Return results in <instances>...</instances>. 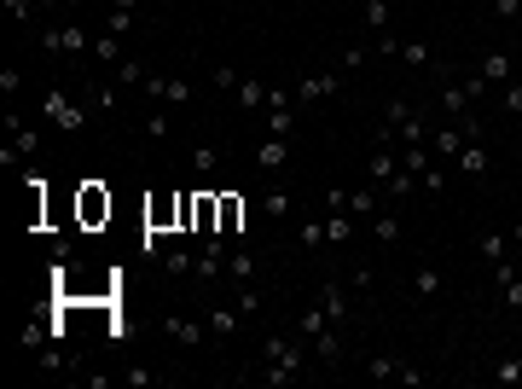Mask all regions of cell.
Here are the masks:
<instances>
[{
	"label": "cell",
	"instance_id": "21",
	"mask_svg": "<svg viewBox=\"0 0 522 389\" xmlns=\"http://www.w3.org/2000/svg\"><path fill=\"white\" fill-rule=\"evenodd\" d=\"M6 134H12V145H18L23 157H41V134H35L30 123H23L18 111H6Z\"/></svg>",
	"mask_w": 522,
	"mask_h": 389
},
{
	"label": "cell",
	"instance_id": "15",
	"mask_svg": "<svg viewBox=\"0 0 522 389\" xmlns=\"http://www.w3.org/2000/svg\"><path fill=\"white\" fill-rule=\"evenodd\" d=\"M227 279H232V285H256V279H261V256H256V250H227Z\"/></svg>",
	"mask_w": 522,
	"mask_h": 389
},
{
	"label": "cell",
	"instance_id": "50",
	"mask_svg": "<svg viewBox=\"0 0 522 389\" xmlns=\"http://www.w3.org/2000/svg\"><path fill=\"white\" fill-rule=\"evenodd\" d=\"M418 186H430V198H435V192H441V186H447V175H441V169H435V163H430V169H424V180H418Z\"/></svg>",
	"mask_w": 522,
	"mask_h": 389
},
{
	"label": "cell",
	"instance_id": "46",
	"mask_svg": "<svg viewBox=\"0 0 522 389\" xmlns=\"http://www.w3.org/2000/svg\"><path fill=\"white\" fill-rule=\"evenodd\" d=\"M267 111H296V93L291 88H267Z\"/></svg>",
	"mask_w": 522,
	"mask_h": 389
},
{
	"label": "cell",
	"instance_id": "20",
	"mask_svg": "<svg viewBox=\"0 0 522 389\" xmlns=\"http://www.w3.org/2000/svg\"><path fill=\"white\" fill-rule=\"evenodd\" d=\"M458 169H465L470 180H488V175H493V157H488V145H482V140H470L465 151H458Z\"/></svg>",
	"mask_w": 522,
	"mask_h": 389
},
{
	"label": "cell",
	"instance_id": "37",
	"mask_svg": "<svg viewBox=\"0 0 522 389\" xmlns=\"http://www.w3.org/2000/svg\"><path fill=\"white\" fill-rule=\"evenodd\" d=\"M296 245H302V250H331L326 245V221H302V227H296Z\"/></svg>",
	"mask_w": 522,
	"mask_h": 389
},
{
	"label": "cell",
	"instance_id": "31",
	"mask_svg": "<svg viewBox=\"0 0 522 389\" xmlns=\"http://www.w3.org/2000/svg\"><path fill=\"white\" fill-rule=\"evenodd\" d=\"M371 233H378V245H401V215L378 210V215H371Z\"/></svg>",
	"mask_w": 522,
	"mask_h": 389
},
{
	"label": "cell",
	"instance_id": "5",
	"mask_svg": "<svg viewBox=\"0 0 522 389\" xmlns=\"http://www.w3.org/2000/svg\"><path fill=\"white\" fill-rule=\"evenodd\" d=\"M319 308L331 314V325H354V290H348L343 279H326V285H319Z\"/></svg>",
	"mask_w": 522,
	"mask_h": 389
},
{
	"label": "cell",
	"instance_id": "4",
	"mask_svg": "<svg viewBox=\"0 0 522 389\" xmlns=\"http://www.w3.org/2000/svg\"><path fill=\"white\" fill-rule=\"evenodd\" d=\"M41 47L47 53H82V47H93V30H82V23H53V30H41Z\"/></svg>",
	"mask_w": 522,
	"mask_h": 389
},
{
	"label": "cell",
	"instance_id": "38",
	"mask_svg": "<svg viewBox=\"0 0 522 389\" xmlns=\"http://www.w3.org/2000/svg\"><path fill=\"white\" fill-rule=\"evenodd\" d=\"M134 23H140V12H122V6H105V30H110V35H134Z\"/></svg>",
	"mask_w": 522,
	"mask_h": 389
},
{
	"label": "cell",
	"instance_id": "14",
	"mask_svg": "<svg viewBox=\"0 0 522 389\" xmlns=\"http://www.w3.org/2000/svg\"><path fill=\"white\" fill-rule=\"evenodd\" d=\"M354 233H360V221L348 210H326V245L331 250H348V245H354Z\"/></svg>",
	"mask_w": 522,
	"mask_h": 389
},
{
	"label": "cell",
	"instance_id": "39",
	"mask_svg": "<svg viewBox=\"0 0 522 389\" xmlns=\"http://www.w3.org/2000/svg\"><path fill=\"white\" fill-rule=\"evenodd\" d=\"M261 308H267V297H261L256 285H239V314H244V320H256Z\"/></svg>",
	"mask_w": 522,
	"mask_h": 389
},
{
	"label": "cell",
	"instance_id": "25",
	"mask_svg": "<svg viewBox=\"0 0 522 389\" xmlns=\"http://www.w3.org/2000/svg\"><path fill=\"white\" fill-rule=\"evenodd\" d=\"M488 384H500V389L522 384V355H500V360L488 367Z\"/></svg>",
	"mask_w": 522,
	"mask_h": 389
},
{
	"label": "cell",
	"instance_id": "47",
	"mask_svg": "<svg viewBox=\"0 0 522 389\" xmlns=\"http://www.w3.org/2000/svg\"><path fill=\"white\" fill-rule=\"evenodd\" d=\"M0 6H6V18H18V23L35 18V0H0Z\"/></svg>",
	"mask_w": 522,
	"mask_h": 389
},
{
	"label": "cell",
	"instance_id": "7",
	"mask_svg": "<svg viewBox=\"0 0 522 389\" xmlns=\"http://www.w3.org/2000/svg\"><path fill=\"white\" fill-rule=\"evenodd\" d=\"M435 105H441L447 123H453V117H465V111H476V88H470V76H465V82H447V76H441V93H435Z\"/></svg>",
	"mask_w": 522,
	"mask_h": 389
},
{
	"label": "cell",
	"instance_id": "13",
	"mask_svg": "<svg viewBox=\"0 0 522 389\" xmlns=\"http://www.w3.org/2000/svg\"><path fill=\"white\" fill-rule=\"evenodd\" d=\"M284 163H291V140H284V134H267V140L256 145V169H261V175L273 180V175H279Z\"/></svg>",
	"mask_w": 522,
	"mask_h": 389
},
{
	"label": "cell",
	"instance_id": "40",
	"mask_svg": "<svg viewBox=\"0 0 522 389\" xmlns=\"http://www.w3.org/2000/svg\"><path fill=\"white\" fill-rule=\"evenodd\" d=\"M192 267H197V256H186V250H163V273L180 279V273H192Z\"/></svg>",
	"mask_w": 522,
	"mask_h": 389
},
{
	"label": "cell",
	"instance_id": "11",
	"mask_svg": "<svg viewBox=\"0 0 522 389\" xmlns=\"http://www.w3.org/2000/svg\"><path fill=\"white\" fill-rule=\"evenodd\" d=\"M366 372L371 378H395V384H424V372H418L413 360H401V355H371Z\"/></svg>",
	"mask_w": 522,
	"mask_h": 389
},
{
	"label": "cell",
	"instance_id": "8",
	"mask_svg": "<svg viewBox=\"0 0 522 389\" xmlns=\"http://www.w3.org/2000/svg\"><path fill=\"white\" fill-rule=\"evenodd\" d=\"M343 210L371 227V215L383 210V186H371V180H366V186H343Z\"/></svg>",
	"mask_w": 522,
	"mask_h": 389
},
{
	"label": "cell",
	"instance_id": "12",
	"mask_svg": "<svg viewBox=\"0 0 522 389\" xmlns=\"http://www.w3.org/2000/svg\"><path fill=\"white\" fill-rule=\"evenodd\" d=\"M395 175H401V151H395V145H371V157H366V180H371V186H389Z\"/></svg>",
	"mask_w": 522,
	"mask_h": 389
},
{
	"label": "cell",
	"instance_id": "33",
	"mask_svg": "<svg viewBox=\"0 0 522 389\" xmlns=\"http://www.w3.org/2000/svg\"><path fill=\"white\" fill-rule=\"evenodd\" d=\"M232 93H239V105H244V111H267V88H261V82H250V76H244Z\"/></svg>",
	"mask_w": 522,
	"mask_h": 389
},
{
	"label": "cell",
	"instance_id": "48",
	"mask_svg": "<svg viewBox=\"0 0 522 389\" xmlns=\"http://www.w3.org/2000/svg\"><path fill=\"white\" fill-rule=\"evenodd\" d=\"M209 82H215V88H239V70H232V65H215V70H209Z\"/></svg>",
	"mask_w": 522,
	"mask_h": 389
},
{
	"label": "cell",
	"instance_id": "3",
	"mask_svg": "<svg viewBox=\"0 0 522 389\" xmlns=\"http://www.w3.org/2000/svg\"><path fill=\"white\" fill-rule=\"evenodd\" d=\"M145 93H152V105H169V111H180V105H192L197 99V88L186 76H145Z\"/></svg>",
	"mask_w": 522,
	"mask_h": 389
},
{
	"label": "cell",
	"instance_id": "24",
	"mask_svg": "<svg viewBox=\"0 0 522 389\" xmlns=\"http://www.w3.org/2000/svg\"><path fill=\"white\" fill-rule=\"evenodd\" d=\"M326 325H331V314H326V308H319V302H314V308H302V314H296V325H291V332H296V337H308V343H314V337L326 332Z\"/></svg>",
	"mask_w": 522,
	"mask_h": 389
},
{
	"label": "cell",
	"instance_id": "49",
	"mask_svg": "<svg viewBox=\"0 0 522 389\" xmlns=\"http://www.w3.org/2000/svg\"><path fill=\"white\" fill-rule=\"evenodd\" d=\"M493 18H500V23H517L522 18V0H493Z\"/></svg>",
	"mask_w": 522,
	"mask_h": 389
},
{
	"label": "cell",
	"instance_id": "32",
	"mask_svg": "<svg viewBox=\"0 0 522 389\" xmlns=\"http://www.w3.org/2000/svg\"><path fill=\"white\" fill-rule=\"evenodd\" d=\"M145 76H152V70H145L140 58H134V53H128V58H122V65H117V88H145Z\"/></svg>",
	"mask_w": 522,
	"mask_h": 389
},
{
	"label": "cell",
	"instance_id": "1",
	"mask_svg": "<svg viewBox=\"0 0 522 389\" xmlns=\"http://www.w3.org/2000/svg\"><path fill=\"white\" fill-rule=\"evenodd\" d=\"M308 367H314V343H308V337H296V332H273L267 343H261V372H256V384L284 389V384L308 378Z\"/></svg>",
	"mask_w": 522,
	"mask_h": 389
},
{
	"label": "cell",
	"instance_id": "42",
	"mask_svg": "<svg viewBox=\"0 0 522 389\" xmlns=\"http://www.w3.org/2000/svg\"><path fill=\"white\" fill-rule=\"evenodd\" d=\"M122 384H128V389H152L157 372H152V367H122Z\"/></svg>",
	"mask_w": 522,
	"mask_h": 389
},
{
	"label": "cell",
	"instance_id": "51",
	"mask_svg": "<svg viewBox=\"0 0 522 389\" xmlns=\"http://www.w3.org/2000/svg\"><path fill=\"white\" fill-rule=\"evenodd\" d=\"M18 88H23V76H18V70L6 65V70H0V93H18Z\"/></svg>",
	"mask_w": 522,
	"mask_h": 389
},
{
	"label": "cell",
	"instance_id": "26",
	"mask_svg": "<svg viewBox=\"0 0 522 389\" xmlns=\"http://www.w3.org/2000/svg\"><path fill=\"white\" fill-rule=\"evenodd\" d=\"M192 163H197V175H204V180H215L227 157H221V145H204V140H197V145H192Z\"/></svg>",
	"mask_w": 522,
	"mask_h": 389
},
{
	"label": "cell",
	"instance_id": "23",
	"mask_svg": "<svg viewBox=\"0 0 522 389\" xmlns=\"http://www.w3.org/2000/svg\"><path fill=\"white\" fill-rule=\"evenodd\" d=\"M87 53H93L99 65H110V70H117L122 58H128V53H122V35H110V30H99V35H93V47H87Z\"/></svg>",
	"mask_w": 522,
	"mask_h": 389
},
{
	"label": "cell",
	"instance_id": "2",
	"mask_svg": "<svg viewBox=\"0 0 522 389\" xmlns=\"http://www.w3.org/2000/svg\"><path fill=\"white\" fill-rule=\"evenodd\" d=\"M35 111H41V123H58V134H70V140H76V134L93 123L87 99H82V93H65V88H47Z\"/></svg>",
	"mask_w": 522,
	"mask_h": 389
},
{
	"label": "cell",
	"instance_id": "6",
	"mask_svg": "<svg viewBox=\"0 0 522 389\" xmlns=\"http://www.w3.org/2000/svg\"><path fill=\"white\" fill-rule=\"evenodd\" d=\"M163 337H169L174 349H186V355H192V349L209 343V325L204 320H186V314H169V320H163Z\"/></svg>",
	"mask_w": 522,
	"mask_h": 389
},
{
	"label": "cell",
	"instance_id": "53",
	"mask_svg": "<svg viewBox=\"0 0 522 389\" xmlns=\"http://www.w3.org/2000/svg\"><path fill=\"white\" fill-rule=\"evenodd\" d=\"M517 65H522V47H517Z\"/></svg>",
	"mask_w": 522,
	"mask_h": 389
},
{
	"label": "cell",
	"instance_id": "52",
	"mask_svg": "<svg viewBox=\"0 0 522 389\" xmlns=\"http://www.w3.org/2000/svg\"><path fill=\"white\" fill-rule=\"evenodd\" d=\"M511 245H517V250H522V221H517V227H511Z\"/></svg>",
	"mask_w": 522,
	"mask_h": 389
},
{
	"label": "cell",
	"instance_id": "17",
	"mask_svg": "<svg viewBox=\"0 0 522 389\" xmlns=\"http://www.w3.org/2000/svg\"><path fill=\"white\" fill-rule=\"evenodd\" d=\"M82 99H87V111H93V117H110L122 93L110 88V82H99V76H93V82H82Z\"/></svg>",
	"mask_w": 522,
	"mask_h": 389
},
{
	"label": "cell",
	"instance_id": "18",
	"mask_svg": "<svg viewBox=\"0 0 522 389\" xmlns=\"http://www.w3.org/2000/svg\"><path fill=\"white\" fill-rule=\"evenodd\" d=\"M204 325H209V337H221V343H227V337H239V332H244L239 302H232V308H209V314H204Z\"/></svg>",
	"mask_w": 522,
	"mask_h": 389
},
{
	"label": "cell",
	"instance_id": "30",
	"mask_svg": "<svg viewBox=\"0 0 522 389\" xmlns=\"http://www.w3.org/2000/svg\"><path fill=\"white\" fill-rule=\"evenodd\" d=\"M441 285H447V279L441 273H435V267L424 262V267H418V273H413V297L418 302H430V297H441Z\"/></svg>",
	"mask_w": 522,
	"mask_h": 389
},
{
	"label": "cell",
	"instance_id": "41",
	"mask_svg": "<svg viewBox=\"0 0 522 389\" xmlns=\"http://www.w3.org/2000/svg\"><path fill=\"white\" fill-rule=\"evenodd\" d=\"M500 111L505 117H522V82H505V88H500Z\"/></svg>",
	"mask_w": 522,
	"mask_h": 389
},
{
	"label": "cell",
	"instance_id": "43",
	"mask_svg": "<svg viewBox=\"0 0 522 389\" xmlns=\"http://www.w3.org/2000/svg\"><path fill=\"white\" fill-rule=\"evenodd\" d=\"M291 128H296V111H267V134H284V140H291Z\"/></svg>",
	"mask_w": 522,
	"mask_h": 389
},
{
	"label": "cell",
	"instance_id": "9",
	"mask_svg": "<svg viewBox=\"0 0 522 389\" xmlns=\"http://www.w3.org/2000/svg\"><path fill=\"white\" fill-rule=\"evenodd\" d=\"M476 76H482V82H488V88H493V93H500V88H505V82H517V53H511V47H493V53H488V58H482V70H476Z\"/></svg>",
	"mask_w": 522,
	"mask_h": 389
},
{
	"label": "cell",
	"instance_id": "16",
	"mask_svg": "<svg viewBox=\"0 0 522 389\" xmlns=\"http://www.w3.org/2000/svg\"><path fill=\"white\" fill-rule=\"evenodd\" d=\"M82 221H87V227L110 221V192L99 186V180H87V186H82Z\"/></svg>",
	"mask_w": 522,
	"mask_h": 389
},
{
	"label": "cell",
	"instance_id": "19",
	"mask_svg": "<svg viewBox=\"0 0 522 389\" xmlns=\"http://www.w3.org/2000/svg\"><path fill=\"white\" fill-rule=\"evenodd\" d=\"M395 58H401L406 70H430V76H441V65H435L430 41H401V47H395Z\"/></svg>",
	"mask_w": 522,
	"mask_h": 389
},
{
	"label": "cell",
	"instance_id": "27",
	"mask_svg": "<svg viewBox=\"0 0 522 389\" xmlns=\"http://www.w3.org/2000/svg\"><path fill=\"white\" fill-rule=\"evenodd\" d=\"M221 233H244V198H232V192H221Z\"/></svg>",
	"mask_w": 522,
	"mask_h": 389
},
{
	"label": "cell",
	"instance_id": "35",
	"mask_svg": "<svg viewBox=\"0 0 522 389\" xmlns=\"http://www.w3.org/2000/svg\"><path fill=\"white\" fill-rule=\"evenodd\" d=\"M360 18H366V30H371V35H383L395 12H389V0H366V12H360Z\"/></svg>",
	"mask_w": 522,
	"mask_h": 389
},
{
	"label": "cell",
	"instance_id": "45",
	"mask_svg": "<svg viewBox=\"0 0 522 389\" xmlns=\"http://www.w3.org/2000/svg\"><path fill=\"white\" fill-rule=\"evenodd\" d=\"M371 279H378V273H371V267H354V273H348V279H343V285H348V290H354V297H366V290H371Z\"/></svg>",
	"mask_w": 522,
	"mask_h": 389
},
{
	"label": "cell",
	"instance_id": "34",
	"mask_svg": "<svg viewBox=\"0 0 522 389\" xmlns=\"http://www.w3.org/2000/svg\"><path fill=\"white\" fill-rule=\"evenodd\" d=\"M145 134H152V140H169V134H174L169 105H152V111H145Z\"/></svg>",
	"mask_w": 522,
	"mask_h": 389
},
{
	"label": "cell",
	"instance_id": "28",
	"mask_svg": "<svg viewBox=\"0 0 522 389\" xmlns=\"http://www.w3.org/2000/svg\"><path fill=\"white\" fill-rule=\"evenodd\" d=\"M314 360H326V367H337V360H343V337H337V325H326V332L314 337Z\"/></svg>",
	"mask_w": 522,
	"mask_h": 389
},
{
	"label": "cell",
	"instance_id": "44",
	"mask_svg": "<svg viewBox=\"0 0 522 389\" xmlns=\"http://www.w3.org/2000/svg\"><path fill=\"white\" fill-rule=\"evenodd\" d=\"M500 297H505V308H511V314H522V273H517V279H505Z\"/></svg>",
	"mask_w": 522,
	"mask_h": 389
},
{
	"label": "cell",
	"instance_id": "36",
	"mask_svg": "<svg viewBox=\"0 0 522 389\" xmlns=\"http://www.w3.org/2000/svg\"><path fill=\"white\" fill-rule=\"evenodd\" d=\"M261 210H267V221H284V215H291V192H284V186H267Z\"/></svg>",
	"mask_w": 522,
	"mask_h": 389
},
{
	"label": "cell",
	"instance_id": "29",
	"mask_svg": "<svg viewBox=\"0 0 522 389\" xmlns=\"http://www.w3.org/2000/svg\"><path fill=\"white\" fill-rule=\"evenodd\" d=\"M476 250H482V262L493 267V262H505V256H511L517 245H511V233H482V245H476Z\"/></svg>",
	"mask_w": 522,
	"mask_h": 389
},
{
	"label": "cell",
	"instance_id": "10",
	"mask_svg": "<svg viewBox=\"0 0 522 389\" xmlns=\"http://www.w3.org/2000/svg\"><path fill=\"white\" fill-rule=\"evenodd\" d=\"M343 76H348V70H319V76H302V82H296V105H314V99L343 93Z\"/></svg>",
	"mask_w": 522,
	"mask_h": 389
},
{
	"label": "cell",
	"instance_id": "22",
	"mask_svg": "<svg viewBox=\"0 0 522 389\" xmlns=\"http://www.w3.org/2000/svg\"><path fill=\"white\" fill-rule=\"evenodd\" d=\"M430 145H435L441 157H458V151L470 145V134L458 128V123H441V128H430Z\"/></svg>",
	"mask_w": 522,
	"mask_h": 389
}]
</instances>
